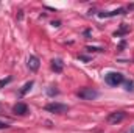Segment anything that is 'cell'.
<instances>
[{
    "label": "cell",
    "instance_id": "cell-16",
    "mask_svg": "<svg viewBox=\"0 0 134 133\" xmlns=\"http://www.w3.org/2000/svg\"><path fill=\"white\" fill-rule=\"evenodd\" d=\"M59 25H61V22H58V21H56V22H53V27H59Z\"/></svg>",
    "mask_w": 134,
    "mask_h": 133
},
{
    "label": "cell",
    "instance_id": "cell-14",
    "mask_svg": "<svg viewBox=\"0 0 134 133\" xmlns=\"http://www.w3.org/2000/svg\"><path fill=\"white\" fill-rule=\"evenodd\" d=\"M6 127H8V124H6V122H2V121H0V130H2V129H6Z\"/></svg>",
    "mask_w": 134,
    "mask_h": 133
},
{
    "label": "cell",
    "instance_id": "cell-6",
    "mask_svg": "<svg viewBox=\"0 0 134 133\" xmlns=\"http://www.w3.org/2000/svg\"><path fill=\"white\" fill-rule=\"evenodd\" d=\"M13 111H14L16 114H20V116H24V114H27V113H28V106H27L24 102H19V103H16V105H14Z\"/></svg>",
    "mask_w": 134,
    "mask_h": 133
},
{
    "label": "cell",
    "instance_id": "cell-13",
    "mask_svg": "<svg viewBox=\"0 0 134 133\" xmlns=\"http://www.w3.org/2000/svg\"><path fill=\"white\" fill-rule=\"evenodd\" d=\"M134 89V81H128L126 83V91H133Z\"/></svg>",
    "mask_w": 134,
    "mask_h": 133
},
{
    "label": "cell",
    "instance_id": "cell-11",
    "mask_svg": "<svg viewBox=\"0 0 134 133\" xmlns=\"http://www.w3.org/2000/svg\"><path fill=\"white\" fill-rule=\"evenodd\" d=\"M86 50L87 52H103V49L100 47H86Z\"/></svg>",
    "mask_w": 134,
    "mask_h": 133
},
{
    "label": "cell",
    "instance_id": "cell-1",
    "mask_svg": "<svg viewBox=\"0 0 134 133\" xmlns=\"http://www.w3.org/2000/svg\"><path fill=\"white\" fill-rule=\"evenodd\" d=\"M76 96L80 99H84V100H95L100 96V93L97 89H94V88H83L81 91H78Z\"/></svg>",
    "mask_w": 134,
    "mask_h": 133
},
{
    "label": "cell",
    "instance_id": "cell-9",
    "mask_svg": "<svg viewBox=\"0 0 134 133\" xmlns=\"http://www.w3.org/2000/svg\"><path fill=\"white\" fill-rule=\"evenodd\" d=\"M33 85H34L33 81H28V83H25V85H24V88L20 89V96H25V94H27V93L31 89V86H33Z\"/></svg>",
    "mask_w": 134,
    "mask_h": 133
},
{
    "label": "cell",
    "instance_id": "cell-3",
    "mask_svg": "<svg viewBox=\"0 0 134 133\" xmlns=\"http://www.w3.org/2000/svg\"><path fill=\"white\" fill-rule=\"evenodd\" d=\"M45 110L50 111V113H56V114H64L69 111V106L64 103H58V102H53V103H48L45 105Z\"/></svg>",
    "mask_w": 134,
    "mask_h": 133
},
{
    "label": "cell",
    "instance_id": "cell-4",
    "mask_svg": "<svg viewBox=\"0 0 134 133\" xmlns=\"http://www.w3.org/2000/svg\"><path fill=\"white\" fill-rule=\"evenodd\" d=\"M125 117H126V113H125V111H114V113H109V114H108L106 121H108L109 124H120Z\"/></svg>",
    "mask_w": 134,
    "mask_h": 133
},
{
    "label": "cell",
    "instance_id": "cell-2",
    "mask_svg": "<svg viewBox=\"0 0 134 133\" xmlns=\"http://www.w3.org/2000/svg\"><path fill=\"white\" fill-rule=\"evenodd\" d=\"M104 81L111 86H117L123 81V75L120 72H109V74L104 75Z\"/></svg>",
    "mask_w": 134,
    "mask_h": 133
},
{
    "label": "cell",
    "instance_id": "cell-10",
    "mask_svg": "<svg viewBox=\"0 0 134 133\" xmlns=\"http://www.w3.org/2000/svg\"><path fill=\"white\" fill-rule=\"evenodd\" d=\"M128 32H130V27H126V24H122L120 30H119V32H115V36H122V34L128 33Z\"/></svg>",
    "mask_w": 134,
    "mask_h": 133
},
{
    "label": "cell",
    "instance_id": "cell-8",
    "mask_svg": "<svg viewBox=\"0 0 134 133\" xmlns=\"http://www.w3.org/2000/svg\"><path fill=\"white\" fill-rule=\"evenodd\" d=\"M63 67H64V64H63V61L61 60H53L52 61V69L55 70V72H63Z\"/></svg>",
    "mask_w": 134,
    "mask_h": 133
},
{
    "label": "cell",
    "instance_id": "cell-5",
    "mask_svg": "<svg viewBox=\"0 0 134 133\" xmlns=\"http://www.w3.org/2000/svg\"><path fill=\"white\" fill-rule=\"evenodd\" d=\"M120 14H126L123 8H119V9H114V11H101L98 13V17H114V16H120Z\"/></svg>",
    "mask_w": 134,
    "mask_h": 133
},
{
    "label": "cell",
    "instance_id": "cell-15",
    "mask_svg": "<svg viewBox=\"0 0 134 133\" xmlns=\"http://www.w3.org/2000/svg\"><path fill=\"white\" fill-rule=\"evenodd\" d=\"M125 133H134V124H133V125H131V127H130V129H128Z\"/></svg>",
    "mask_w": 134,
    "mask_h": 133
},
{
    "label": "cell",
    "instance_id": "cell-7",
    "mask_svg": "<svg viewBox=\"0 0 134 133\" xmlns=\"http://www.w3.org/2000/svg\"><path fill=\"white\" fill-rule=\"evenodd\" d=\"M39 66H41V61H39L37 57H30V58H28V69H30V70L36 72V70L39 69Z\"/></svg>",
    "mask_w": 134,
    "mask_h": 133
},
{
    "label": "cell",
    "instance_id": "cell-12",
    "mask_svg": "<svg viewBox=\"0 0 134 133\" xmlns=\"http://www.w3.org/2000/svg\"><path fill=\"white\" fill-rule=\"evenodd\" d=\"M11 81V77H8V78H5V80H0V88H3L6 83H9Z\"/></svg>",
    "mask_w": 134,
    "mask_h": 133
}]
</instances>
